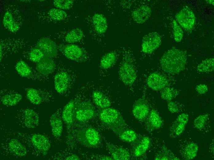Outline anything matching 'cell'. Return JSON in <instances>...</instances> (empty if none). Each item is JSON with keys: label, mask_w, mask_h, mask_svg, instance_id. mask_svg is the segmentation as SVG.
<instances>
[{"label": "cell", "mask_w": 214, "mask_h": 160, "mask_svg": "<svg viewBox=\"0 0 214 160\" xmlns=\"http://www.w3.org/2000/svg\"><path fill=\"white\" fill-rule=\"evenodd\" d=\"M152 13L150 7L146 5H142L134 10L131 14L133 20L138 24H142L150 16Z\"/></svg>", "instance_id": "cell-25"}, {"label": "cell", "mask_w": 214, "mask_h": 160, "mask_svg": "<svg viewBox=\"0 0 214 160\" xmlns=\"http://www.w3.org/2000/svg\"><path fill=\"white\" fill-rule=\"evenodd\" d=\"M78 140L84 145L89 147H95L99 144L100 136L93 127H89L79 131L77 134Z\"/></svg>", "instance_id": "cell-11"}, {"label": "cell", "mask_w": 214, "mask_h": 160, "mask_svg": "<svg viewBox=\"0 0 214 160\" xmlns=\"http://www.w3.org/2000/svg\"><path fill=\"white\" fill-rule=\"evenodd\" d=\"M207 2L210 4H212L214 5V0H206Z\"/></svg>", "instance_id": "cell-46"}, {"label": "cell", "mask_w": 214, "mask_h": 160, "mask_svg": "<svg viewBox=\"0 0 214 160\" xmlns=\"http://www.w3.org/2000/svg\"><path fill=\"white\" fill-rule=\"evenodd\" d=\"M198 150V146L195 143L191 142L187 144L183 150V154L186 160H191L196 156Z\"/></svg>", "instance_id": "cell-35"}, {"label": "cell", "mask_w": 214, "mask_h": 160, "mask_svg": "<svg viewBox=\"0 0 214 160\" xmlns=\"http://www.w3.org/2000/svg\"><path fill=\"white\" fill-rule=\"evenodd\" d=\"M0 144V149L5 156H10L17 158L25 157L28 153L25 145L14 137L4 136Z\"/></svg>", "instance_id": "cell-4"}, {"label": "cell", "mask_w": 214, "mask_h": 160, "mask_svg": "<svg viewBox=\"0 0 214 160\" xmlns=\"http://www.w3.org/2000/svg\"><path fill=\"white\" fill-rule=\"evenodd\" d=\"M35 46L42 53L44 57L52 59L57 54V48L55 42L51 39L44 38L40 39Z\"/></svg>", "instance_id": "cell-17"}, {"label": "cell", "mask_w": 214, "mask_h": 160, "mask_svg": "<svg viewBox=\"0 0 214 160\" xmlns=\"http://www.w3.org/2000/svg\"><path fill=\"white\" fill-rule=\"evenodd\" d=\"M146 119V126L149 131L159 129L163 124L162 118L155 110H152L149 112Z\"/></svg>", "instance_id": "cell-26"}, {"label": "cell", "mask_w": 214, "mask_h": 160, "mask_svg": "<svg viewBox=\"0 0 214 160\" xmlns=\"http://www.w3.org/2000/svg\"><path fill=\"white\" fill-rule=\"evenodd\" d=\"M23 19L18 8L13 5L6 6L2 18L5 28L9 32L14 34L22 28Z\"/></svg>", "instance_id": "cell-6"}, {"label": "cell", "mask_w": 214, "mask_h": 160, "mask_svg": "<svg viewBox=\"0 0 214 160\" xmlns=\"http://www.w3.org/2000/svg\"><path fill=\"white\" fill-rule=\"evenodd\" d=\"M56 67V65L52 59L44 57L36 63L35 69L42 75L49 77Z\"/></svg>", "instance_id": "cell-22"}, {"label": "cell", "mask_w": 214, "mask_h": 160, "mask_svg": "<svg viewBox=\"0 0 214 160\" xmlns=\"http://www.w3.org/2000/svg\"><path fill=\"white\" fill-rule=\"evenodd\" d=\"M99 117L101 121L110 127L116 134L124 129L126 125L120 113L113 108L102 109L99 112Z\"/></svg>", "instance_id": "cell-3"}, {"label": "cell", "mask_w": 214, "mask_h": 160, "mask_svg": "<svg viewBox=\"0 0 214 160\" xmlns=\"http://www.w3.org/2000/svg\"><path fill=\"white\" fill-rule=\"evenodd\" d=\"M95 110L92 105L87 102L75 103V119L80 123H84L96 116Z\"/></svg>", "instance_id": "cell-12"}, {"label": "cell", "mask_w": 214, "mask_h": 160, "mask_svg": "<svg viewBox=\"0 0 214 160\" xmlns=\"http://www.w3.org/2000/svg\"><path fill=\"white\" fill-rule=\"evenodd\" d=\"M65 159L67 160H79L80 158L77 155L75 154H72L66 156Z\"/></svg>", "instance_id": "cell-44"}, {"label": "cell", "mask_w": 214, "mask_h": 160, "mask_svg": "<svg viewBox=\"0 0 214 160\" xmlns=\"http://www.w3.org/2000/svg\"><path fill=\"white\" fill-rule=\"evenodd\" d=\"M83 36V32L81 29L74 28L67 33L65 37V40L68 43H75L81 40Z\"/></svg>", "instance_id": "cell-34"}, {"label": "cell", "mask_w": 214, "mask_h": 160, "mask_svg": "<svg viewBox=\"0 0 214 160\" xmlns=\"http://www.w3.org/2000/svg\"><path fill=\"white\" fill-rule=\"evenodd\" d=\"M55 89L59 94L64 95L70 90L72 84L71 74L65 68H59L54 79Z\"/></svg>", "instance_id": "cell-9"}, {"label": "cell", "mask_w": 214, "mask_h": 160, "mask_svg": "<svg viewBox=\"0 0 214 160\" xmlns=\"http://www.w3.org/2000/svg\"><path fill=\"white\" fill-rule=\"evenodd\" d=\"M107 147L113 160H128L130 158L129 152L122 147L109 144Z\"/></svg>", "instance_id": "cell-28"}, {"label": "cell", "mask_w": 214, "mask_h": 160, "mask_svg": "<svg viewBox=\"0 0 214 160\" xmlns=\"http://www.w3.org/2000/svg\"><path fill=\"white\" fill-rule=\"evenodd\" d=\"M172 26L174 39L176 42H180L182 40L183 36V30L175 20H173Z\"/></svg>", "instance_id": "cell-39"}, {"label": "cell", "mask_w": 214, "mask_h": 160, "mask_svg": "<svg viewBox=\"0 0 214 160\" xmlns=\"http://www.w3.org/2000/svg\"><path fill=\"white\" fill-rule=\"evenodd\" d=\"M150 144L151 141L148 137H143L134 150L133 154L134 156L139 157L144 154L149 149Z\"/></svg>", "instance_id": "cell-32"}, {"label": "cell", "mask_w": 214, "mask_h": 160, "mask_svg": "<svg viewBox=\"0 0 214 160\" xmlns=\"http://www.w3.org/2000/svg\"><path fill=\"white\" fill-rule=\"evenodd\" d=\"M179 94V92L173 88L166 87L162 90L160 93L161 98L164 100L171 101Z\"/></svg>", "instance_id": "cell-38"}, {"label": "cell", "mask_w": 214, "mask_h": 160, "mask_svg": "<svg viewBox=\"0 0 214 160\" xmlns=\"http://www.w3.org/2000/svg\"><path fill=\"white\" fill-rule=\"evenodd\" d=\"M100 159L101 160H113L112 157L106 156H102L100 158Z\"/></svg>", "instance_id": "cell-45"}, {"label": "cell", "mask_w": 214, "mask_h": 160, "mask_svg": "<svg viewBox=\"0 0 214 160\" xmlns=\"http://www.w3.org/2000/svg\"><path fill=\"white\" fill-rule=\"evenodd\" d=\"M189 116L186 113H182L177 118L171 127L172 133L178 136L180 135L184 130L185 126L188 122Z\"/></svg>", "instance_id": "cell-27"}, {"label": "cell", "mask_w": 214, "mask_h": 160, "mask_svg": "<svg viewBox=\"0 0 214 160\" xmlns=\"http://www.w3.org/2000/svg\"><path fill=\"white\" fill-rule=\"evenodd\" d=\"M186 61V55L184 51L172 48L163 55L160 62L162 69L164 72L176 74L185 69Z\"/></svg>", "instance_id": "cell-2"}, {"label": "cell", "mask_w": 214, "mask_h": 160, "mask_svg": "<svg viewBox=\"0 0 214 160\" xmlns=\"http://www.w3.org/2000/svg\"><path fill=\"white\" fill-rule=\"evenodd\" d=\"M23 52L22 56L25 59L34 63H37L44 57L41 51L35 46L30 47Z\"/></svg>", "instance_id": "cell-30"}, {"label": "cell", "mask_w": 214, "mask_h": 160, "mask_svg": "<svg viewBox=\"0 0 214 160\" xmlns=\"http://www.w3.org/2000/svg\"><path fill=\"white\" fill-rule=\"evenodd\" d=\"M58 49L66 58L72 60L83 61L86 57L85 53L83 49L76 45H61Z\"/></svg>", "instance_id": "cell-13"}, {"label": "cell", "mask_w": 214, "mask_h": 160, "mask_svg": "<svg viewBox=\"0 0 214 160\" xmlns=\"http://www.w3.org/2000/svg\"><path fill=\"white\" fill-rule=\"evenodd\" d=\"M14 118L16 123L19 126L29 129L36 128L39 124V117L38 112L29 107L18 110Z\"/></svg>", "instance_id": "cell-7"}, {"label": "cell", "mask_w": 214, "mask_h": 160, "mask_svg": "<svg viewBox=\"0 0 214 160\" xmlns=\"http://www.w3.org/2000/svg\"><path fill=\"white\" fill-rule=\"evenodd\" d=\"M5 136L17 138L26 146L29 153L36 158L46 156L51 147L49 138L45 134L38 133H27L12 129L5 132Z\"/></svg>", "instance_id": "cell-1"}, {"label": "cell", "mask_w": 214, "mask_h": 160, "mask_svg": "<svg viewBox=\"0 0 214 160\" xmlns=\"http://www.w3.org/2000/svg\"><path fill=\"white\" fill-rule=\"evenodd\" d=\"M44 1V0H39V1Z\"/></svg>", "instance_id": "cell-47"}, {"label": "cell", "mask_w": 214, "mask_h": 160, "mask_svg": "<svg viewBox=\"0 0 214 160\" xmlns=\"http://www.w3.org/2000/svg\"><path fill=\"white\" fill-rule=\"evenodd\" d=\"M22 99V96L15 90L6 88L0 90V101L3 105L8 107L15 106Z\"/></svg>", "instance_id": "cell-15"}, {"label": "cell", "mask_w": 214, "mask_h": 160, "mask_svg": "<svg viewBox=\"0 0 214 160\" xmlns=\"http://www.w3.org/2000/svg\"><path fill=\"white\" fill-rule=\"evenodd\" d=\"M119 75L121 80L127 86L132 85L137 78L136 72L133 66L126 62H123L121 66Z\"/></svg>", "instance_id": "cell-18"}, {"label": "cell", "mask_w": 214, "mask_h": 160, "mask_svg": "<svg viewBox=\"0 0 214 160\" xmlns=\"http://www.w3.org/2000/svg\"><path fill=\"white\" fill-rule=\"evenodd\" d=\"M148 86L155 91L161 90L167 87L169 84L168 79L164 76L157 72L151 73L147 80Z\"/></svg>", "instance_id": "cell-19"}, {"label": "cell", "mask_w": 214, "mask_h": 160, "mask_svg": "<svg viewBox=\"0 0 214 160\" xmlns=\"http://www.w3.org/2000/svg\"><path fill=\"white\" fill-rule=\"evenodd\" d=\"M14 67L18 73L22 77L36 82H46L49 80V77L42 75L22 60L18 61Z\"/></svg>", "instance_id": "cell-10"}, {"label": "cell", "mask_w": 214, "mask_h": 160, "mask_svg": "<svg viewBox=\"0 0 214 160\" xmlns=\"http://www.w3.org/2000/svg\"><path fill=\"white\" fill-rule=\"evenodd\" d=\"M73 2L71 0H55L53 1V4L57 9L67 10L71 8Z\"/></svg>", "instance_id": "cell-40"}, {"label": "cell", "mask_w": 214, "mask_h": 160, "mask_svg": "<svg viewBox=\"0 0 214 160\" xmlns=\"http://www.w3.org/2000/svg\"><path fill=\"white\" fill-rule=\"evenodd\" d=\"M75 105L74 100L72 99L65 106L62 111V118L68 129L71 127L75 120Z\"/></svg>", "instance_id": "cell-23"}, {"label": "cell", "mask_w": 214, "mask_h": 160, "mask_svg": "<svg viewBox=\"0 0 214 160\" xmlns=\"http://www.w3.org/2000/svg\"><path fill=\"white\" fill-rule=\"evenodd\" d=\"M161 43V38L157 33L154 32L149 33L143 38L142 51L145 53H151L159 47Z\"/></svg>", "instance_id": "cell-16"}, {"label": "cell", "mask_w": 214, "mask_h": 160, "mask_svg": "<svg viewBox=\"0 0 214 160\" xmlns=\"http://www.w3.org/2000/svg\"><path fill=\"white\" fill-rule=\"evenodd\" d=\"M117 134L121 140L128 142L132 143L136 141L138 135L134 130L125 128L118 131Z\"/></svg>", "instance_id": "cell-33"}, {"label": "cell", "mask_w": 214, "mask_h": 160, "mask_svg": "<svg viewBox=\"0 0 214 160\" xmlns=\"http://www.w3.org/2000/svg\"><path fill=\"white\" fill-rule=\"evenodd\" d=\"M207 114H201L194 120L193 124L195 127L197 129H203L205 126L208 118Z\"/></svg>", "instance_id": "cell-41"}, {"label": "cell", "mask_w": 214, "mask_h": 160, "mask_svg": "<svg viewBox=\"0 0 214 160\" xmlns=\"http://www.w3.org/2000/svg\"><path fill=\"white\" fill-rule=\"evenodd\" d=\"M92 98L94 104L101 109L109 107L111 105L109 100L100 91H93L92 94Z\"/></svg>", "instance_id": "cell-31"}, {"label": "cell", "mask_w": 214, "mask_h": 160, "mask_svg": "<svg viewBox=\"0 0 214 160\" xmlns=\"http://www.w3.org/2000/svg\"><path fill=\"white\" fill-rule=\"evenodd\" d=\"M175 17L178 22L185 30H191L193 28L196 18L190 8L183 7L176 14Z\"/></svg>", "instance_id": "cell-14"}, {"label": "cell", "mask_w": 214, "mask_h": 160, "mask_svg": "<svg viewBox=\"0 0 214 160\" xmlns=\"http://www.w3.org/2000/svg\"><path fill=\"white\" fill-rule=\"evenodd\" d=\"M62 111L58 110L50 117V123L52 134L56 139H58L61 135L63 129Z\"/></svg>", "instance_id": "cell-21"}, {"label": "cell", "mask_w": 214, "mask_h": 160, "mask_svg": "<svg viewBox=\"0 0 214 160\" xmlns=\"http://www.w3.org/2000/svg\"><path fill=\"white\" fill-rule=\"evenodd\" d=\"M132 112L137 120L143 121L147 118L149 113V106L143 98L139 99L133 105Z\"/></svg>", "instance_id": "cell-20"}, {"label": "cell", "mask_w": 214, "mask_h": 160, "mask_svg": "<svg viewBox=\"0 0 214 160\" xmlns=\"http://www.w3.org/2000/svg\"><path fill=\"white\" fill-rule=\"evenodd\" d=\"M116 59V55L114 52H111L107 53L101 59L100 66L103 69H109L115 63Z\"/></svg>", "instance_id": "cell-36"}, {"label": "cell", "mask_w": 214, "mask_h": 160, "mask_svg": "<svg viewBox=\"0 0 214 160\" xmlns=\"http://www.w3.org/2000/svg\"><path fill=\"white\" fill-rule=\"evenodd\" d=\"M197 70L200 72H211L214 70V59L213 58L207 59L199 64Z\"/></svg>", "instance_id": "cell-37"}, {"label": "cell", "mask_w": 214, "mask_h": 160, "mask_svg": "<svg viewBox=\"0 0 214 160\" xmlns=\"http://www.w3.org/2000/svg\"><path fill=\"white\" fill-rule=\"evenodd\" d=\"M29 41L23 38H8L0 40V62L10 55L19 53L28 45Z\"/></svg>", "instance_id": "cell-5"}, {"label": "cell", "mask_w": 214, "mask_h": 160, "mask_svg": "<svg viewBox=\"0 0 214 160\" xmlns=\"http://www.w3.org/2000/svg\"><path fill=\"white\" fill-rule=\"evenodd\" d=\"M196 90L198 94H202L206 93L208 90V88L206 85L200 84L196 86Z\"/></svg>", "instance_id": "cell-43"}, {"label": "cell", "mask_w": 214, "mask_h": 160, "mask_svg": "<svg viewBox=\"0 0 214 160\" xmlns=\"http://www.w3.org/2000/svg\"><path fill=\"white\" fill-rule=\"evenodd\" d=\"M167 106L168 110L171 113H177L179 111L178 106L174 102L169 101L168 104Z\"/></svg>", "instance_id": "cell-42"}, {"label": "cell", "mask_w": 214, "mask_h": 160, "mask_svg": "<svg viewBox=\"0 0 214 160\" xmlns=\"http://www.w3.org/2000/svg\"><path fill=\"white\" fill-rule=\"evenodd\" d=\"M67 17L66 13L63 10L57 8H52L46 12L41 13L38 16L40 21L46 19L50 20L55 21H61L65 19Z\"/></svg>", "instance_id": "cell-24"}, {"label": "cell", "mask_w": 214, "mask_h": 160, "mask_svg": "<svg viewBox=\"0 0 214 160\" xmlns=\"http://www.w3.org/2000/svg\"><path fill=\"white\" fill-rule=\"evenodd\" d=\"M25 90L26 98L34 105L49 103L53 99V92L49 89L27 87Z\"/></svg>", "instance_id": "cell-8"}, {"label": "cell", "mask_w": 214, "mask_h": 160, "mask_svg": "<svg viewBox=\"0 0 214 160\" xmlns=\"http://www.w3.org/2000/svg\"><path fill=\"white\" fill-rule=\"evenodd\" d=\"M92 22L96 31L99 34L105 33L108 28L107 21L105 17L102 14L97 13L92 18Z\"/></svg>", "instance_id": "cell-29"}]
</instances>
